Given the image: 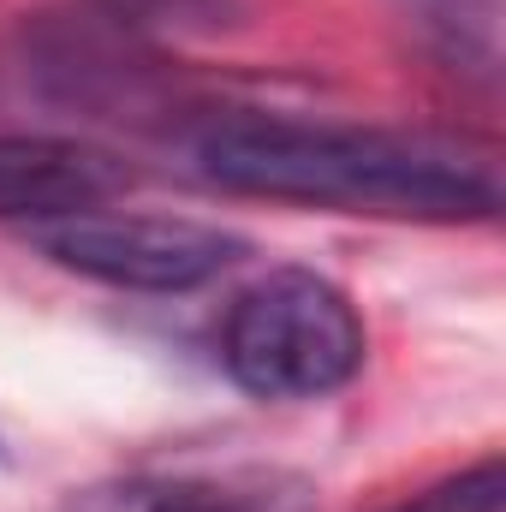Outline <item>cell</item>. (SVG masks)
<instances>
[{"label": "cell", "mask_w": 506, "mask_h": 512, "mask_svg": "<svg viewBox=\"0 0 506 512\" xmlns=\"http://www.w3.org/2000/svg\"><path fill=\"white\" fill-rule=\"evenodd\" d=\"M131 512H310V489L292 477H221V483H173L143 495Z\"/></svg>", "instance_id": "cell-5"}, {"label": "cell", "mask_w": 506, "mask_h": 512, "mask_svg": "<svg viewBox=\"0 0 506 512\" xmlns=\"http://www.w3.org/2000/svg\"><path fill=\"white\" fill-rule=\"evenodd\" d=\"M131 191L126 155L84 137H0V221H54L78 209H108Z\"/></svg>", "instance_id": "cell-4"}, {"label": "cell", "mask_w": 506, "mask_h": 512, "mask_svg": "<svg viewBox=\"0 0 506 512\" xmlns=\"http://www.w3.org/2000/svg\"><path fill=\"white\" fill-rule=\"evenodd\" d=\"M405 12L447 60L495 78V0H405Z\"/></svg>", "instance_id": "cell-6"}, {"label": "cell", "mask_w": 506, "mask_h": 512, "mask_svg": "<svg viewBox=\"0 0 506 512\" xmlns=\"http://www.w3.org/2000/svg\"><path fill=\"white\" fill-rule=\"evenodd\" d=\"M191 155L209 185L304 203L334 215L381 221H495L501 173L489 155L429 131L387 126H328V120H280V114H215L191 137Z\"/></svg>", "instance_id": "cell-1"}, {"label": "cell", "mask_w": 506, "mask_h": 512, "mask_svg": "<svg viewBox=\"0 0 506 512\" xmlns=\"http://www.w3.org/2000/svg\"><path fill=\"white\" fill-rule=\"evenodd\" d=\"M221 370L251 399H322L364 370V322L316 268H268L221 322Z\"/></svg>", "instance_id": "cell-2"}, {"label": "cell", "mask_w": 506, "mask_h": 512, "mask_svg": "<svg viewBox=\"0 0 506 512\" xmlns=\"http://www.w3.org/2000/svg\"><path fill=\"white\" fill-rule=\"evenodd\" d=\"M501 501H506L501 459H483L477 471L447 477V483H435L429 495H417V501H405V507H393V512H501Z\"/></svg>", "instance_id": "cell-8"}, {"label": "cell", "mask_w": 506, "mask_h": 512, "mask_svg": "<svg viewBox=\"0 0 506 512\" xmlns=\"http://www.w3.org/2000/svg\"><path fill=\"white\" fill-rule=\"evenodd\" d=\"M30 245L84 280L120 286V292H155V298L197 292L251 251L239 233H221L209 221L137 215V209H78V215L36 221Z\"/></svg>", "instance_id": "cell-3"}, {"label": "cell", "mask_w": 506, "mask_h": 512, "mask_svg": "<svg viewBox=\"0 0 506 512\" xmlns=\"http://www.w3.org/2000/svg\"><path fill=\"white\" fill-rule=\"evenodd\" d=\"M114 12L137 18V24H161V30L215 36V30H233L245 18V0H114Z\"/></svg>", "instance_id": "cell-7"}]
</instances>
